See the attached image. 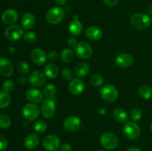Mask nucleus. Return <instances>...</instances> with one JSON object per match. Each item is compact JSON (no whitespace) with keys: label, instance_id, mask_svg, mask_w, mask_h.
Returning <instances> with one entry per match:
<instances>
[{"label":"nucleus","instance_id":"nucleus-8","mask_svg":"<svg viewBox=\"0 0 152 151\" xmlns=\"http://www.w3.org/2000/svg\"><path fill=\"white\" fill-rule=\"evenodd\" d=\"M40 113L38 105L34 103L27 104L22 109V115L28 121H34L39 116Z\"/></svg>","mask_w":152,"mask_h":151},{"label":"nucleus","instance_id":"nucleus-43","mask_svg":"<svg viewBox=\"0 0 152 151\" xmlns=\"http://www.w3.org/2000/svg\"><path fill=\"white\" fill-rule=\"evenodd\" d=\"M27 81H28V79H27V78L25 76H22L19 77V82L21 84H25Z\"/></svg>","mask_w":152,"mask_h":151},{"label":"nucleus","instance_id":"nucleus-25","mask_svg":"<svg viewBox=\"0 0 152 151\" xmlns=\"http://www.w3.org/2000/svg\"><path fill=\"white\" fill-rule=\"evenodd\" d=\"M113 115H114V118L117 120L119 122H126L128 120L129 118V115L128 113H126V111L125 110L122 109V108H117L114 110L113 113Z\"/></svg>","mask_w":152,"mask_h":151},{"label":"nucleus","instance_id":"nucleus-13","mask_svg":"<svg viewBox=\"0 0 152 151\" xmlns=\"http://www.w3.org/2000/svg\"><path fill=\"white\" fill-rule=\"evenodd\" d=\"M31 58L33 62L37 65H43L47 61V55L45 52L40 48L34 49L31 53Z\"/></svg>","mask_w":152,"mask_h":151},{"label":"nucleus","instance_id":"nucleus-50","mask_svg":"<svg viewBox=\"0 0 152 151\" xmlns=\"http://www.w3.org/2000/svg\"><path fill=\"white\" fill-rule=\"evenodd\" d=\"M151 25H152V21H151Z\"/></svg>","mask_w":152,"mask_h":151},{"label":"nucleus","instance_id":"nucleus-45","mask_svg":"<svg viewBox=\"0 0 152 151\" xmlns=\"http://www.w3.org/2000/svg\"><path fill=\"white\" fill-rule=\"evenodd\" d=\"M68 1V0H55V2L58 4V5H63L65 3Z\"/></svg>","mask_w":152,"mask_h":151},{"label":"nucleus","instance_id":"nucleus-21","mask_svg":"<svg viewBox=\"0 0 152 151\" xmlns=\"http://www.w3.org/2000/svg\"><path fill=\"white\" fill-rule=\"evenodd\" d=\"M36 19L34 15L31 13H26L22 16L21 19V24H22V28L28 30L34 28L35 25Z\"/></svg>","mask_w":152,"mask_h":151},{"label":"nucleus","instance_id":"nucleus-29","mask_svg":"<svg viewBox=\"0 0 152 151\" xmlns=\"http://www.w3.org/2000/svg\"><path fill=\"white\" fill-rule=\"evenodd\" d=\"M33 127H34V130L37 131V133H42L47 130L48 125L44 121L42 120H37L33 124Z\"/></svg>","mask_w":152,"mask_h":151},{"label":"nucleus","instance_id":"nucleus-39","mask_svg":"<svg viewBox=\"0 0 152 151\" xmlns=\"http://www.w3.org/2000/svg\"><path fill=\"white\" fill-rule=\"evenodd\" d=\"M60 151H73V147L69 144L65 143L60 146Z\"/></svg>","mask_w":152,"mask_h":151},{"label":"nucleus","instance_id":"nucleus-31","mask_svg":"<svg viewBox=\"0 0 152 151\" xmlns=\"http://www.w3.org/2000/svg\"><path fill=\"white\" fill-rule=\"evenodd\" d=\"M11 124V120L7 114H0V127L3 129H7L10 127Z\"/></svg>","mask_w":152,"mask_h":151},{"label":"nucleus","instance_id":"nucleus-3","mask_svg":"<svg viewBox=\"0 0 152 151\" xmlns=\"http://www.w3.org/2000/svg\"><path fill=\"white\" fill-rule=\"evenodd\" d=\"M100 143L104 148L108 150H113L118 146L119 141L117 136L112 133H105L101 136Z\"/></svg>","mask_w":152,"mask_h":151},{"label":"nucleus","instance_id":"nucleus-37","mask_svg":"<svg viewBox=\"0 0 152 151\" xmlns=\"http://www.w3.org/2000/svg\"><path fill=\"white\" fill-rule=\"evenodd\" d=\"M14 88V84L10 80H7L4 81V83L2 84V89L3 91L7 92V93H10Z\"/></svg>","mask_w":152,"mask_h":151},{"label":"nucleus","instance_id":"nucleus-9","mask_svg":"<svg viewBox=\"0 0 152 151\" xmlns=\"http://www.w3.org/2000/svg\"><path fill=\"white\" fill-rule=\"evenodd\" d=\"M41 113L45 118H51L56 113V104L51 99H45L41 106Z\"/></svg>","mask_w":152,"mask_h":151},{"label":"nucleus","instance_id":"nucleus-20","mask_svg":"<svg viewBox=\"0 0 152 151\" xmlns=\"http://www.w3.org/2000/svg\"><path fill=\"white\" fill-rule=\"evenodd\" d=\"M39 144V137L36 133L28 135L25 139V146L29 150L35 149Z\"/></svg>","mask_w":152,"mask_h":151},{"label":"nucleus","instance_id":"nucleus-15","mask_svg":"<svg viewBox=\"0 0 152 151\" xmlns=\"http://www.w3.org/2000/svg\"><path fill=\"white\" fill-rule=\"evenodd\" d=\"M115 63L120 68H129L134 63V58L129 53H122L116 57Z\"/></svg>","mask_w":152,"mask_h":151},{"label":"nucleus","instance_id":"nucleus-14","mask_svg":"<svg viewBox=\"0 0 152 151\" xmlns=\"http://www.w3.org/2000/svg\"><path fill=\"white\" fill-rule=\"evenodd\" d=\"M13 73V66L6 58H0V75L4 77H10Z\"/></svg>","mask_w":152,"mask_h":151},{"label":"nucleus","instance_id":"nucleus-4","mask_svg":"<svg viewBox=\"0 0 152 151\" xmlns=\"http://www.w3.org/2000/svg\"><path fill=\"white\" fill-rule=\"evenodd\" d=\"M65 16V13L62 8L54 7L50 8L46 14V20L49 24L56 25L62 22Z\"/></svg>","mask_w":152,"mask_h":151},{"label":"nucleus","instance_id":"nucleus-28","mask_svg":"<svg viewBox=\"0 0 152 151\" xmlns=\"http://www.w3.org/2000/svg\"><path fill=\"white\" fill-rule=\"evenodd\" d=\"M74 59V52L71 48H65L61 53V59L62 62L68 63Z\"/></svg>","mask_w":152,"mask_h":151},{"label":"nucleus","instance_id":"nucleus-40","mask_svg":"<svg viewBox=\"0 0 152 151\" xmlns=\"http://www.w3.org/2000/svg\"><path fill=\"white\" fill-rule=\"evenodd\" d=\"M58 56H59V55L56 51L50 52L48 55V58L50 61H56L58 59Z\"/></svg>","mask_w":152,"mask_h":151},{"label":"nucleus","instance_id":"nucleus-10","mask_svg":"<svg viewBox=\"0 0 152 151\" xmlns=\"http://www.w3.org/2000/svg\"><path fill=\"white\" fill-rule=\"evenodd\" d=\"M60 139L55 135L46 136L42 142V146L47 151H56L60 147Z\"/></svg>","mask_w":152,"mask_h":151},{"label":"nucleus","instance_id":"nucleus-38","mask_svg":"<svg viewBox=\"0 0 152 151\" xmlns=\"http://www.w3.org/2000/svg\"><path fill=\"white\" fill-rule=\"evenodd\" d=\"M7 146H8V142L7 139L2 135H0V151H4V150L7 149Z\"/></svg>","mask_w":152,"mask_h":151},{"label":"nucleus","instance_id":"nucleus-22","mask_svg":"<svg viewBox=\"0 0 152 151\" xmlns=\"http://www.w3.org/2000/svg\"><path fill=\"white\" fill-rule=\"evenodd\" d=\"M59 68L53 63H49L45 67V74L49 78H55L59 75Z\"/></svg>","mask_w":152,"mask_h":151},{"label":"nucleus","instance_id":"nucleus-34","mask_svg":"<svg viewBox=\"0 0 152 151\" xmlns=\"http://www.w3.org/2000/svg\"><path fill=\"white\" fill-rule=\"evenodd\" d=\"M142 113L141 110L139 109V108H134L130 113L131 118L134 121H137L140 120L141 118H142Z\"/></svg>","mask_w":152,"mask_h":151},{"label":"nucleus","instance_id":"nucleus-48","mask_svg":"<svg viewBox=\"0 0 152 151\" xmlns=\"http://www.w3.org/2000/svg\"><path fill=\"white\" fill-rule=\"evenodd\" d=\"M151 131H152V123H151Z\"/></svg>","mask_w":152,"mask_h":151},{"label":"nucleus","instance_id":"nucleus-12","mask_svg":"<svg viewBox=\"0 0 152 151\" xmlns=\"http://www.w3.org/2000/svg\"><path fill=\"white\" fill-rule=\"evenodd\" d=\"M81 126V120L77 116H69L65 118L63 122V127L65 130L69 132H74L79 130Z\"/></svg>","mask_w":152,"mask_h":151},{"label":"nucleus","instance_id":"nucleus-24","mask_svg":"<svg viewBox=\"0 0 152 151\" xmlns=\"http://www.w3.org/2000/svg\"><path fill=\"white\" fill-rule=\"evenodd\" d=\"M83 24L78 20H75L71 22L68 26V30L71 34L73 36H79L83 31Z\"/></svg>","mask_w":152,"mask_h":151},{"label":"nucleus","instance_id":"nucleus-44","mask_svg":"<svg viewBox=\"0 0 152 151\" xmlns=\"http://www.w3.org/2000/svg\"><path fill=\"white\" fill-rule=\"evenodd\" d=\"M127 151H141V150L140 149L139 147H137L132 146V147H130L128 148Z\"/></svg>","mask_w":152,"mask_h":151},{"label":"nucleus","instance_id":"nucleus-51","mask_svg":"<svg viewBox=\"0 0 152 151\" xmlns=\"http://www.w3.org/2000/svg\"><path fill=\"white\" fill-rule=\"evenodd\" d=\"M28 151H31V150H28Z\"/></svg>","mask_w":152,"mask_h":151},{"label":"nucleus","instance_id":"nucleus-11","mask_svg":"<svg viewBox=\"0 0 152 151\" xmlns=\"http://www.w3.org/2000/svg\"><path fill=\"white\" fill-rule=\"evenodd\" d=\"M30 84L36 87H39L44 85L46 81V76L44 73L39 70H35L31 73L28 77Z\"/></svg>","mask_w":152,"mask_h":151},{"label":"nucleus","instance_id":"nucleus-46","mask_svg":"<svg viewBox=\"0 0 152 151\" xmlns=\"http://www.w3.org/2000/svg\"><path fill=\"white\" fill-rule=\"evenodd\" d=\"M99 113L100 114H102V115H104V114L106 113V110L105 108H100L99 110Z\"/></svg>","mask_w":152,"mask_h":151},{"label":"nucleus","instance_id":"nucleus-30","mask_svg":"<svg viewBox=\"0 0 152 151\" xmlns=\"http://www.w3.org/2000/svg\"><path fill=\"white\" fill-rule=\"evenodd\" d=\"M56 92V87L54 84H48L45 86V87L44 88L43 90V93H44L45 96L46 97L50 99L51 97H53L55 95Z\"/></svg>","mask_w":152,"mask_h":151},{"label":"nucleus","instance_id":"nucleus-19","mask_svg":"<svg viewBox=\"0 0 152 151\" xmlns=\"http://www.w3.org/2000/svg\"><path fill=\"white\" fill-rule=\"evenodd\" d=\"M86 35L91 41H98L102 37V31L96 26H90L86 29Z\"/></svg>","mask_w":152,"mask_h":151},{"label":"nucleus","instance_id":"nucleus-26","mask_svg":"<svg viewBox=\"0 0 152 151\" xmlns=\"http://www.w3.org/2000/svg\"><path fill=\"white\" fill-rule=\"evenodd\" d=\"M138 93L141 98L144 99H150L152 98V88L147 84H143L140 87Z\"/></svg>","mask_w":152,"mask_h":151},{"label":"nucleus","instance_id":"nucleus-35","mask_svg":"<svg viewBox=\"0 0 152 151\" xmlns=\"http://www.w3.org/2000/svg\"><path fill=\"white\" fill-rule=\"evenodd\" d=\"M37 37L35 33L31 32V31L27 32L24 34V39L28 43H34L37 41Z\"/></svg>","mask_w":152,"mask_h":151},{"label":"nucleus","instance_id":"nucleus-36","mask_svg":"<svg viewBox=\"0 0 152 151\" xmlns=\"http://www.w3.org/2000/svg\"><path fill=\"white\" fill-rule=\"evenodd\" d=\"M62 76L64 79L69 81V80L72 79L73 77H74V73H73L71 69L68 68H65L62 70Z\"/></svg>","mask_w":152,"mask_h":151},{"label":"nucleus","instance_id":"nucleus-33","mask_svg":"<svg viewBox=\"0 0 152 151\" xmlns=\"http://www.w3.org/2000/svg\"><path fill=\"white\" fill-rule=\"evenodd\" d=\"M18 71L22 75H26L30 71V66L27 62H20L17 65Z\"/></svg>","mask_w":152,"mask_h":151},{"label":"nucleus","instance_id":"nucleus-18","mask_svg":"<svg viewBox=\"0 0 152 151\" xmlns=\"http://www.w3.org/2000/svg\"><path fill=\"white\" fill-rule=\"evenodd\" d=\"M27 99L33 103H39L43 99V94L40 90L35 88L28 89L25 93Z\"/></svg>","mask_w":152,"mask_h":151},{"label":"nucleus","instance_id":"nucleus-6","mask_svg":"<svg viewBox=\"0 0 152 151\" xmlns=\"http://www.w3.org/2000/svg\"><path fill=\"white\" fill-rule=\"evenodd\" d=\"M75 53L79 58L83 59H88L91 58L93 53L92 47L88 43L81 41L75 47Z\"/></svg>","mask_w":152,"mask_h":151},{"label":"nucleus","instance_id":"nucleus-41","mask_svg":"<svg viewBox=\"0 0 152 151\" xmlns=\"http://www.w3.org/2000/svg\"><path fill=\"white\" fill-rule=\"evenodd\" d=\"M102 1H103V2L105 4H107L108 6H110V7L116 6L119 2V0H102Z\"/></svg>","mask_w":152,"mask_h":151},{"label":"nucleus","instance_id":"nucleus-5","mask_svg":"<svg viewBox=\"0 0 152 151\" xmlns=\"http://www.w3.org/2000/svg\"><path fill=\"white\" fill-rule=\"evenodd\" d=\"M123 133L128 139L134 140L137 139L140 135V128L137 123L134 121H129L126 123L123 127Z\"/></svg>","mask_w":152,"mask_h":151},{"label":"nucleus","instance_id":"nucleus-7","mask_svg":"<svg viewBox=\"0 0 152 151\" xmlns=\"http://www.w3.org/2000/svg\"><path fill=\"white\" fill-rule=\"evenodd\" d=\"M23 28L18 25H11L7 28L4 32V36L10 41H16L23 36Z\"/></svg>","mask_w":152,"mask_h":151},{"label":"nucleus","instance_id":"nucleus-49","mask_svg":"<svg viewBox=\"0 0 152 151\" xmlns=\"http://www.w3.org/2000/svg\"><path fill=\"white\" fill-rule=\"evenodd\" d=\"M98 151H105V150H98Z\"/></svg>","mask_w":152,"mask_h":151},{"label":"nucleus","instance_id":"nucleus-17","mask_svg":"<svg viewBox=\"0 0 152 151\" xmlns=\"http://www.w3.org/2000/svg\"><path fill=\"white\" fill-rule=\"evenodd\" d=\"M18 19V13L13 9H7L1 15V20L6 25H13Z\"/></svg>","mask_w":152,"mask_h":151},{"label":"nucleus","instance_id":"nucleus-27","mask_svg":"<svg viewBox=\"0 0 152 151\" xmlns=\"http://www.w3.org/2000/svg\"><path fill=\"white\" fill-rule=\"evenodd\" d=\"M10 96L9 93L1 91L0 92V108L4 109L7 107L10 103Z\"/></svg>","mask_w":152,"mask_h":151},{"label":"nucleus","instance_id":"nucleus-2","mask_svg":"<svg viewBox=\"0 0 152 151\" xmlns=\"http://www.w3.org/2000/svg\"><path fill=\"white\" fill-rule=\"evenodd\" d=\"M100 96L107 102H114L118 98V90L112 84H106L101 88Z\"/></svg>","mask_w":152,"mask_h":151},{"label":"nucleus","instance_id":"nucleus-42","mask_svg":"<svg viewBox=\"0 0 152 151\" xmlns=\"http://www.w3.org/2000/svg\"><path fill=\"white\" fill-rule=\"evenodd\" d=\"M68 45L71 46V47H76L78 43H77V40H76L75 38H73V37H71V38H68Z\"/></svg>","mask_w":152,"mask_h":151},{"label":"nucleus","instance_id":"nucleus-32","mask_svg":"<svg viewBox=\"0 0 152 151\" xmlns=\"http://www.w3.org/2000/svg\"><path fill=\"white\" fill-rule=\"evenodd\" d=\"M103 81V77L102 76L99 75V74L92 75L90 78V82L94 87H99L100 85H102Z\"/></svg>","mask_w":152,"mask_h":151},{"label":"nucleus","instance_id":"nucleus-47","mask_svg":"<svg viewBox=\"0 0 152 151\" xmlns=\"http://www.w3.org/2000/svg\"><path fill=\"white\" fill-rule=\"evenodd\" d=\"M147 13H148V15L149 16H152V7H148V10H147Z\"/></svg>","mask_w":152,"mask_h":151},{"label":"nucleus","instance_id":"nucleus-16","mask_svg":"<svg viewBox=\"0 0 152 151\" xmlns=\"http://www.w3.org/2000/svg\"><path fill=\"white\" fill-rule=\"evenodd\" d=\"M84 82L80 78H74L68 84V90L74 95L81 94L84 90Z\"/></svg>","mask_w":152,"mask_h":151},{"label":"nucleus","instance_id":"nucleus-23","mask_svg":"<svg viewBox=\"0 0 152 151\" xmlns=\"http://www.w3.org/2000/svg\"><path fill=\"white\" fill-rule=\"evenodd\" d=\"M89 69H90V67L88 64L85 63V62H81L75 67L74 71L77 76L80 78H83L88 75V73H89Z\"/></svg>","mask_w":152,"mask_h":151},{"label":"nucleus","instance_id":"nucleus-1","mask_svg":"<svg viewBox=\"0 0 152 151\" xmlns=\"http://www.w3.org/2000/svg\"><path fill=\"white\" fill-rule=\"evenodd\" d=\"M131 24L135 29L142 30L148 28L151 24V18L148 14L145 13H135L131 18Z\"/></svg>","mask_w":152,"mask_h":151}]
</instances>
